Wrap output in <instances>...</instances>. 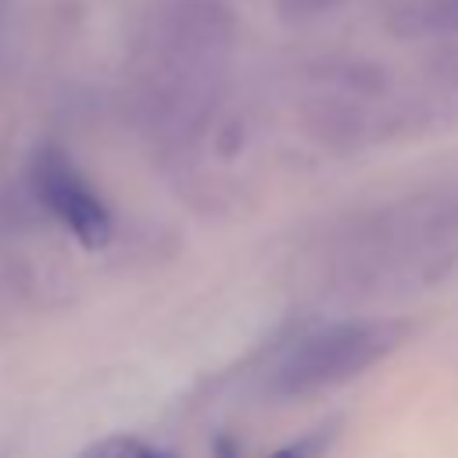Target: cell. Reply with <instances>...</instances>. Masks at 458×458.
I'll return each instance as SVG.
<instances>
[{"label":"cell","instance_id":"5b68a950","mask_svg":"<svg viewBox=\"0 0 458 458\" xmlns=\"http://www.w3.org/2000/svg\"><path fill=\"white\" fill-rule=\"evenodd\" d=\"M215 458H240V444L229 433L215 437Z\"/></svg>","mask_w":458,"mask_h":458},{"label":"cell","instance_id":"7a4b0ae2","mask_svg":"<svg viewBox=\"0 0 458 458\" xmlns=\"http://www.w3.org/2000/svg\"><path fill=\"white\" fill-rule=\"evenodd\" d=\"M36 197L54 211V218L89 250H100L111 240V211L97 197V190L79 175V168L57 154L43 150L32 165Z\"/></svg>","mask_w":458,"mask_h":458},{"label":"cell","instance_id":"3957f363","mask_svg":"<svg viewBox=\"0 0 458 458\" xmlns=\"http://www.w3.org/2000/svg\"><path fill=\"white\" fill-rule=\"evenodd\" d=\"M79 458H175L147 440H136V437H107L93 447H86Z\"/></svg>","mask_w":458,"mask_h":458},{"label":"cell","instance_id":"6da1fadb","mask_svg":"<svg viewBox=\"0 0 458 458\" xmlns=\"http://www.w3.org/2000/svg\"><path fill=\"white\" fill-rule=\"evenodd\" d=\"M404 333V322L386 318H347L304 329L272 351V358L261 369L258 390L272 401L322 394L379 365L386 354L401 347Z\"/></svg>","mask_w":458,"mask_h":458},{"label":"cell","instance_id":"277c9868","mask_svg":"<svg viewBox=\"0 0 458 458\" xmlns=\"http://www.w3.org/2000/svg\"><path fill=\"white\" fill-rule=\"evenodd\" d=\"M333 437H336V426H333V422H326V426H318V429H311V433L297 437L293 444H286V447L272 451L268 458H322V454H326V447L333 444Z\"/></svg>","mask_w":458,"mask_h":458}]
</instances>
